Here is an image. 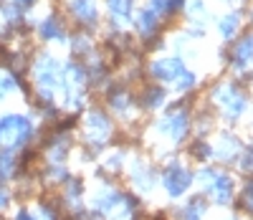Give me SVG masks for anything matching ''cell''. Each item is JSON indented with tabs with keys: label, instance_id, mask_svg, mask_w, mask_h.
Listing matches in <instances>:
<instances>
[{
	"label": "cell",
	"instance_id": "cell-1",
	"mask_svg": "<svg viewBox=\"0 0 253 220\" xmlns=\"http://www.w3.org/2000/svg\"><path fill=\"white\" fill-rule=\"evenodd\" d=\"M165 185H167V190H170L172 195H180V192L190 185V175H187V172H180V170H172L170 175H167Z\"/></svg>",
	"mask_w": 253,
	"mask_h": 220
},
{
	"label": "cell",
	"instance_id": "cell-2",
	"mask_svg": "<svg viewBox=\"0 0 253 220\" xmlns=\"http://www.w3.org/2000/svg\"><path fill=\"white\" fill-rule=\"evenodd\" d=\"M112 8L119 10V13H126L129 10V0H112Z\"/></svg>",
	"mask_w": 253,
	"mask_h": 220
},
{
	"label": "cell",
	"instance_id": "cell-4",
	"mask_svg": "<svg viewBox=\"0 0 253 220\" xmlns=\"http://www.w3.org/2000/svg\"><path fill=\"white\" fill-rule=\"evenodd\" d=\"M15 220H33V218H31V215H26V213H20V215H18Z\"/></svg>",
	"mask_w": 253,
	"mask_h": 220
},
{
	"label": "cell",
	"instance_id": "cell-3",
	"mask_svg": "<svg viewBox=\"0 0 253 220\" xmlns=\"http://www.w3.org/2000/svg\"><path fill=\"white\" fill-rule=\"evenodd\" d=\"M8 205V195H5V190H0V208H5Z\"/></svg>",
	"mask_w": 253,
	"mask_h": 220
},
{
	"label": "cell",
	"instance_id": "cell-5",
	"mask_svg": "<svg viewBox=\"0 0 253 220\" xmlns=\"http://www.w3.org/2000/svg\"><path fill=\"white\" fill-rule=\"evenodd\" d=\"M20 3H31V0H20Z\"/></svg>",
	"mask_w": 253,
	"mask_h": 220
}]
</instances>
